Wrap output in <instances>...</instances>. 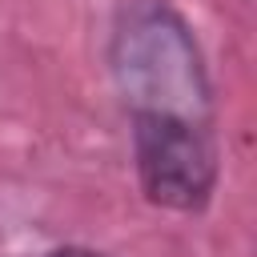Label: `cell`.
<instances>
[{
    "label": "cell",
    "mask_w": 257,
    "mask_h": 257,
    "mask_svg": "<svg viewBox=\"0 0 257 257\" xmlns=\"http://www.w3.org/2000/svg\"><path fill=\"white\" fill-rule=\"evenodd\" d=\"M133 169L149 205L169 213L209 209L221 181V153L213 124L177 116H128Z\"/></svg>",
    "instance_id": "2"
},
{
    "label": "cell",
    "mask_w": 257,
    "mask_h": 257,
    "mask_svg": "<svg viewBox=\"0 0 257 257\" xmlns=\"http://www.w3.org/2000/svg\"><path fill=\"white\" fill-rule=\"evenodd\" d=\"M40 257H112V253H100V249H88V245H56Z\"/></svg>",
    "instance_id": "3"
},
{
    "label": "cell",
    "mask_w": 257,
    "mask_h": 257,
    "mask_svg": "<svg viewBox=\"0 0 257 257\" xmlns=\"http://www.w3.org/2000/svg\"><path fill=\"white\" fill-rule=\"evenodd\" d=\"M108 72L128 116L213 124V80L193 24L169 0H133L108 32Z\"/></svg>",
    "instance_id": "1"
}]
</instances>
